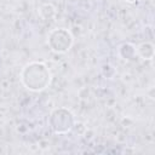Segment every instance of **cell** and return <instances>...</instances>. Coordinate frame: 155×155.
<instances>
[{"label": "cell", "mask_w": 155, "mask_h": 155, "mask_svg": "<svg viewBox=\"0 0 155 155\" xmlns=\"http://www.w3.org/2000/svg\"><path fill=\"white\" fill-rule=\"evenodd\" d=\"M25 71H28V78L23 76L22 81L27 86V88L31 91H41L46 88L50 84L51 74L47 70L46 65L42 63H30L25 65Z\"/></svg>", "instance_id": "cell-1"}, {"label": "cell", "mask_w": 155, "mask_h": 155, "mask_svg": "<svg viewBox=\"0 0 155 155\" xmlns=\"http://www.w3.org/2000/svg\"><path fill=\"white\" fill-rule=\"evenodd\" d=\"M125 1H127V2H134V1H137V0H125Z\"/></svg>", "instance_id": "cell-2"}]
</instances>
